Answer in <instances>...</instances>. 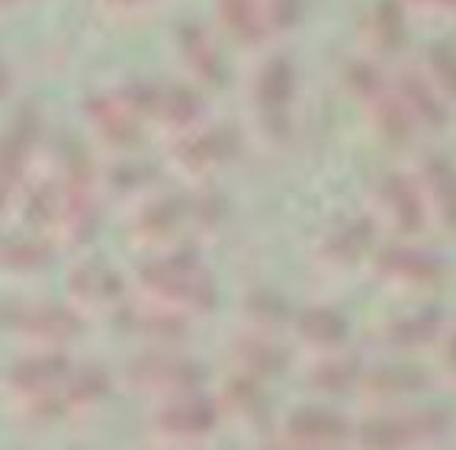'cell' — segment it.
<instances>
[{"label":"cell","instance_id":"obj_11","mask_svg":"<svg viewBox=\"0 0 456 450\" xmlns=\"http://www.w3.org/2000/svg\"><path fill=\"white\" fill-rule=\"evenodd\" d=\"M225 399L241 421H267L270 418V399H267V393H264L261 380H251V377H245V373H238V377L228 380Z\"/></svg>","mask_w":456,"mask_h":450},{"label":"cell","instance_id":"obj_14","mask_svg":"<svg viewBox=\"0 0 456 450\" xmlns=\"http://www.w3.org/2000/svg\"><path fill=\"white\" fill-rule=\"evenodd\" d=\"M431 187L437 193V203L447 222L456 225V174L447 161H431Z\"/></svg>","mask_w":456,"mask_h":450},{"label":"cell","instance_id":"obj_8","mask_svg":"<svg viewBox=\"0 0 456 450\" xmlns=\"http://www.w3.org/2000/svg\"><path fill=\"white\" fill-rule=\"evenodd\" d=\"M296 331L305 344H315V348H341L347 341V322H344L341 312L328 309V306H312V309H302L296 315Z\"/></svg>","mask_w":456,"mask_h":450},{"label":"cell","instance_id":"obj_5","mask_svg":"<svg viewBox=\"0 0 456 450\" xmlns=\"http://www.w3.org/2000/svg\"><path fill=\"white\" fill-rule=\"evenodd\" d=\"M155 287L164 290L167 296L180 299L187 309H209L216 303V290H212L209 277L203 274V267L193 261H180L171 267H155L151 274Z\"/></svg>","mask_w":456,"mask_h":450},{"label":"cell","instance_id":"obj_12","mask_svg":"<svg viewBox=\"0 0 456 450\" xmlns=\"http://www.w3.org/2000/svg\"><path fill=\"white\" fill-rule=\"evenodd\" d=\"M383 270L392 277L411 280V283H424V280H434L440 274L437 258H431L421 248H392L383 254Z\"/></svg>","mask_w":456,"mask_h":450},{"label":"cell","instance_id":"obj_15","mask_svg":"<svg viewBox=\"0 0 456 450\" xmlns=\"http://www.w3.org/2000/svg\"><path fill=\"white\" fill-rule=\"evenodd\" d=\"M444 354H447V364H450V367L456 370V331L447 338V348H444Z\"/></svg>","mask_w":456,"mask_h":450},{"label":"cell","instance_id":"obj_4","mask_svg":"<svg viewBox=\"0 0 456 450\" xmlns=\"http://www.w3.org/2000/svg\"><path fill=\"white\" fill-rule=\"evenodd\" d=\"M142 380L155 389H164V393L180 396V393H193L203 383V367L196 364L187 354H174V351H158L148 354L142 360Z\"/></svg>","mask_w":456,"mask_h":450},{"label":"cell","instance_id":"obj_16","mask_svg":"<svg viewBox=\"0 0 456 450\" xmlns=\"http://www.w3.org/2000/svg\"><path fill=\"white\" fill-rule=\"evenodd\" d=\"M264 450H315V447H302V444H293V441H286V444H267Z\"/></svg>","mask_w":456,"mask_h":450},{"label":"cell","instance_id":"obj_2","mask_svg":"<svg viewBox=\"0 0 456 450\" xmlns=\"http://www.w3.org/2000/svg\"><path fill=\"white\" fill-rule=\"evenodd\" d=\"M158 428L174 438H183V441H196V438H206L219 428L222 421V409L219 402L212 399V396L200 393H180V396H171V399L164 402L161 409L155 415Z\"/></svg>","mask_w":456,"mask_h":450},{"label":"cell","instance_id":"obj_6","mask_svg":"<svg viewBox=\"0 0 456 450\" xmlns=\"http://www.w3.org/2000/svg\"><path fill=\"white\" fill-rule=\"evenodd\" d=\"M232 357H235L238 370H241L245 377L261 380V383L280 377V373L289 367V354L261 335L238 338V341L232 344Z\"/></svg>","mask_w":456,"mask_h":450},{"label":"cell","instance_id":"obj_7","mask_svg":"<svg viewBox=\"0 0 456 450\" xmlns=\"http://www.w3.org/2000/svg\"><path fill=\"white\" fill-rule=\"evenodd\" d=\"M360 386L367 393L379 396V399H399V396H418L431 386V377L424 367H411V364H386V367L363 370Z\"/></svg>","mask_w":456,"mask_h":450},{"label":"cell","instance_id":"obj_9","mask_svg":"<svg viewBox=\"0 0 456 450\" xmlns=\"http://www.w3.org/2000/svg\"><path fill=\"white\" fill-rule=\"evenodd\" d=\"M360 380H363V364L357 357H351V354H338V357L322 360L309 373V386L315 393L325 396L351 393L354 386H360Z\"/></svg>","mask_w":456,"mask_h":450},{"label":"cell","instance_id":"obj_3","mask_svg":"<svg viewBox=\"0 0 456 450\" xmlns=\"http://www.w3.org/2000/svg\"><path fill=\"white\" fill-rule=\"evenodd\" d=\"M286 438L302 447H315V450H331L338 444L351 441L354 425L341 415L338 409H328V405H302L293 415L286 418Z\"/></svg>","mask_w":456,"mask_h":450},{"label":"cell","instance_id":"obj_1","mask_svg":"<svg viewBox=\"0 0 456 450\" xmlns=\"http://www.w3.org/2000/svg\"><path fill=\"white\" fill-rule=\"evenodd\" d=\"M453 428V415L444 409L386 412L367 418L354 431L360 450H418L440 441Z\"/></svg>","mask_w":456,"mask_h":450},{"label":"cell","instance_id":"obj_10","mask_svg":"<svg viewBox=\"0 0 456 450\" xmlns=\"http://www.w3.org/2000/svg\"><path fill=\"white\" fill-rule=\"evenodd\" d=\"M440 335V315L437 312H411V315H402L386 328V341L399 351H418V348H428Z\"/></svg>","mask_w":456,"mask_h":450},{"label":"cell","instance_id":"obj_13","mask_svg":"<svg viewBox=\"0 0 456 450\" xmlns=\"http://www.w3.org/2000/svg\"><path fill=\"white\" fill-rule=\"evenodd\" d=\"M386 203H389L392 216L399 219L402 229H418L421 225V203H418L415 190L405 177H389L386 180Z\"/></svg>","mask_w":456,"mask_h":450}]
</instances>
